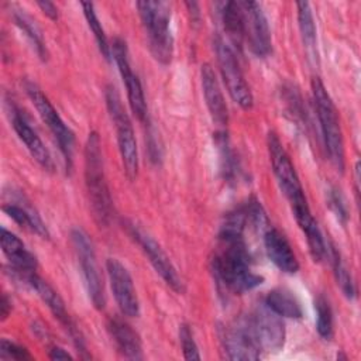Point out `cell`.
<instances>
[{
  "instance_id": "6da1fadb",
  "label": "cell",
  "mask_w": 361,
  "mask_h": 361,
  "mask_svg": "<svg viewBox=\"0 0 361 361\" xmlns=\"http://www.w3.org/2000/svg\"><path fill=\"white\" fill-rule=\"evenodd\" d=\"M221 247L212 259V271L220 285L231 293L243 295L264 282L251 269V257L244 238H220Z\"/></svg>"
},
{
  "instance_id": "7a4b0ae2",
  "label": "cell",
  "mask_w": 361,
  "mask_h": 361,
  "mask_svg": "<svg viewBox=\"0 0 361 361\" xmlns=\"http://www.w3.org/2000/svg\"><path fill=\"white\" fill-rule=\"evenodd\" d=\"M85 182L96 221L107 226L113 214V202L104 175L102 142L96 131L87 135L85 144Z\"/></svg>"
},
{
  "instance_id": "3957f363",
  "label": "cell",
  "mask_w": 361,
  "mask_h": 361,
  "mask_svg": "<svg viewBox=\"0 0 361 361\" xmlns=\"http://www.w3.org/2000/svg\"><path fill=\"white\" fill-rule=\"evenodd\" d=\"M312 96L329 159L337 171L343 172L345 166V155L340 120L336 106L319 78L312 79Z\"/></svg>"
},
{
  "instance_id": "277c9868",
  "label": "cell",
  "mask_w": 361,
  "mask_h": 361,
  "mask_svg": "<svg viewBox=\"0 0 361 361\" xmlns=\"http://www.w3.org/2000/svg\"><path fill=\"white\" fill-rule=\"evenodd\" d=\"M137 8L152 56L162 65L171 63L173 56V35L171 31L169 6L164 1H138Z\"/></svg>"
},
{
  "instance_id": "5b68a950",
  "label": "cell",
  "mask_w": 361,
  "mask_h": 361,
  "mask_svg": "<svg viewBox=\"0 0 361 361\" xmlns=\"http://www.w3.org/2000/svg\"><path fill=\"white\" fill-rule=\"evenodd\" d=\"M104 99H106L107 111L116 127L117 144H118V151L123 161L124 172L130 180H134L138 173V148H137V140H135L131 120L114 86L109 85L106 87Z\"/></svg>"
},
{
  "instance_id": "8992f818",
  "label": "cell",
  "mask_w": 361,
  "mask_h": 361,
  "mask_svg": "<svg viewBox=\"0 0 361 361\" xmlns=\"http://www.w3.org/2000/svg\"><path fill=\"white\" fill-rule=\"evenodd\" d=\"M25 90L35 106L39 117L47 124L49 131L52 133L54 138L58 142L59 151L63 157L65 165L68 169L72 168V159H73V149H75V134L73 131L65 124V121L61 118L49 99L42 93V90L32 82L25 83Z\"/></svg>"
},
{
  "instance_id": "52a82bcc",
  "label": "cell",
  "mask_w": 361,
  "mask_h": 361,
  "mask_svg": "<svg viewBox=\"0 0 361 361\" xmlns=\"http://www.w3.org/2000/svg\"><path fill=\"white\" fill-rule=\"evenodd\" d=\"M217 62L220 68V73L223 82L227 87V92L234 103H237L241 109L248 110L252 107V93L250 90L248 83L243 75L238 59L233 51V48L224 41L221 37H216L214 39Z\"/></svg>"
},
{
  "instance_id": "ba28073f",
  "label": "cell",
  "mask_w": 361,
  "mask_h": 361,
  "mask_svg": "<svg viewBox=\"0 0 361 361\" xmlns=\"http://www.w3.org/2000/svg\"><path fill=\"white\" fill-rule=\"evenodd\" d=\"M71 240L82 268V275H83L87 295L93 306L97 310H102L106 305V295H104V286L100 276L99 265L96 261L93 243L89 238V235L82 228H78V227L71 231Z\"/></svg>"
},
{
  "instance_id": "9c48e42d",
  "label": "cell",
  "mask_w": 361,
  "mask_h": 361,
  "mask_svg": "<svg viewBox=\"0 0 361 361\" xmlns=\"http://www.w3.org/2000/svg\"><path fill=\"white\" fill-rule=\"evenodd\" d=\"M267 145H268V152H269V159L272 165L274 175L276 178V182L289 200L290 206L303 203L306 202V196L302 188V183L299 180V176L295 171V166L283 148L279 137L274 133L269 131L267 137Z\"/></svg>"
},
{
  "instance_id": "30bf717a",
  "label": "cell",
  "mask_w": 361,
  "mask_h": 361,
  "mask_svg": "<svg viewBox=\"0 0 361 361\" xmlns=\"http://www.w3.org/2000/svg\"><path fill=\"white\" fill-rule=\"evenodd\" d=\"M126 227L128 234L141 247L144 254L148 257L151 265L154 267L157 274H159V276L164 279V282L168 286H171L176 293H183L185 285L182 278L176 272L173 264L171 262L169 257L165 254L162 247L154 240V237L134 221L126 223Z\"/></svg>"
},
{
  "instance_id": "8fae6325",
  "label": "cell",
  "mask_w": 361,
  "mask_h": 361,
  "mask_svg": "<svg viewBox=\"0 0 361 361\" xmlns=\"http://www.w3.org/2000/svg\"><path fill=\"white\" fill-rule=\"evenodd\" d=\"M245 319L261 351L271 353L282 348L285 341L283 322L265 303L257 306Z\"/></svg>"
},
{
  "instance_id": "7c38bea8",
  "label": "cell",
  "mask_w": 361,
  "mask_h": 361,
  "mask_svg": "<svg viewBox=\"0 0 361 361\" xmlns=\"http://www.w3.org/2000/svg\"><path fill=\"white\" fill-rule=\"evenodd\" d=\"M243 14L244 39L255 56L264 58L272 51L271 31L261 6L255 1H238Z\"/></svg>"
},
{
  "instance_id": "4fadbf2b",
  "label": "cell",
  "mask_w": 361,
  "mask_h": 361,
  "mask_svg": "<svg viewBox=\"0 0 361 361\" xmlns=\"http://www.w3.org/2000/svg\"><path fill=\"white\" fill-rule=\"evenodd\" d=\"M111 55L116 61V65L121 75V79L126 85L128 104L131 107V111L140 121H145L147 120V103H145L142 85H141L138 76L133 72V68L130 63L128 48H127V44L124 39L116 38L113 41Z\"/></svg>"
},
{
  "instance_id": "5bb4252c",
  "label": "cell",
  "mask_w": 361,
  "mask_h": 361,
  "mask_svg": "<svg viewBox=\"0 0 361 361\" xmlns=\"http://www.w3.org/2000/svg\"><path fill=\"white\" fill-rule=\"evenodd\" d=\"M21 275V278H24L25 283L39 296V299L48 306V309L51 310V313L59 320V323L69 331V334L72 336V340L75 341L76 347L82 351H85V345H83V338L80 336V333L78 331L73 320L71 319L65 302L62 300V298L59 296V293L47 282L44 281L41 276H38L35 272H27V274H18Z\"/></svg>"
},
{
  "instance_id": "9a60e30c",
  "label": "cell",
  "mask_w": 361,
  "mask_h": 361,
  "mask_svg": "<svg viewBox=\"0 0 361 361\" xmlns=\"http://www.w3.org/2000/svg\"><path fill=\"white\" fill-rule=\"evenodd\" d=\"M111 292L124 316L137 317L140 314V302L128 269L116 258L106 262Z\"/></svg>"
},
{
  "instance_id": "2e32d148",
  "label": "cell",
  "mask_w": 361,
  "mask_h": 361,
  "mask_svg": "<svg viewBox=\"0 0 361 361\" xmlns=\"http://www.w3.org/2000/svg\"><path fill=\"white\" fill-rule=\"evenodd\" d=\"M221 341L230 360H258L261 348L247 323L245 316L223 329Z\"/></svg>"
},
{
  "instance_id": "e0dca14e",
  "label": "cell",
  "mask_w": 361,
  "mask_h": 361,
  "mask_svg": "<svg viewBox=\"0 0 361 361\" xmlns=\"http://www.w3.org/2000/svg\"><path fill=\"white\" fill-rule=\"evenodd\" d=\"M10 120H11V126H13L16 134L23 141V144L25 145V148L28 149L31 157L44 169L52 171L54 161H52V157H51L48 148L45 147V144L42 142L39 135L32 130V127L28 124V121L24 118V116L21 114V111L17 107L10 109Z\"/></svg>"
},
{
  "instance_id": "ac0fdd59",
  "label": "cell",
  "mask_w": 361,
  "mask_h": 361,
  "mask_svg": "<svg viewBox=\"0 0 361 361\" xmlns=\"http://www.w3.org/2000/svg\"><path fill=\"white\" fill-rule=\"evenodd\" d=\"M264 247L268 258L282 272L295 274L299 271L298 258L286 237L281 231L268 227L264 234Z\"/></svg>"
},
{
  "instance_id": "d6986e66",
  "label": "cell",
  "mask_w": 361,
  "mask_h": 361,
  "mask_svg": "<svg viewBox=\"0 0 361 361\" xmlns=\"http://www.w3.org/2000/svg\"><path fill=\"white\" fill-rule=\"evenodd\" d=\"M292 212H293V216H295L300 230L306 235L309 252H310L313 261H316V262L323 261L329 255V250L324 243L323 234L319 228V224L310 212L307 202L292 206Z\"/></svg>"
},
{
  "instance_id": "ffe728a7",
  "label": "cell",
  "mask_w": 361,
  "mask_h": 361,
  "mask_svg": "<svg viewBox=\"0 0 361 361\" xmlns=\"http://www.w3.org/2000/svg\"><path fill=\"white\" fill-rule=\"evenodd\" d=\"M200 78H202V89H203L204 100H206L209 113L212 116V120L217 126L224 127L228 121V110H227V104H226L221 87L216 78V73L209 63L202 65Z\"/></svg>"
},
{
  "instance_id": "44dd1931",
  "label": "cell",
  "mask_w": 361,
  "mask_h": 361,
  "mask_svg": "<svg viewBox=\"0 0 361 361\" xmlns=\"http://www.w3.org/2000/svg\"><path fill=\"white\" fill-rule=\"evenodd\" d=\"M0 241L4 255L13 265V271L18 274H27L34 272L37 269L38 261L35 255L31 251H28L25 244L16 234L1 227Z\"/></svg>"
},
{
  "instance_id": "7402d4cb",
  "label": "cell",
  "mask_w": 361,
  "mask_h": 361,
  "mask_svg": "<svg viewBox=\"0 0 361 361\" xmlns=\"http://www.w3.org/2000/svg\"><path fill=\"white\" fill-rule=\"evenodd\" d=\"M107 330L116 343L118 351L130 360H142V344L137 331L120 317H113L107 322Z\"/></svg>"
},
{
  "instance_id": "603a6c76",
  "label": "cell",
  "mask_w": 361,
  "mask_h": 361,
  "mask_svg": "<svg viewBox=\"0 0 361 361\" xmlns=\"http://www.w3.org/2000/svg\"><path fill=\"white\" fill-rule=\"evenodd\" d=\"M265 305L281 317L302 319L303 309L298 298L288 289L278 288L268 292L265 298Z\"/></svg>"
},
{
  "instance_id": "cb8c5ba5",
  "label": "cell",
  "mask_w": 361,
  "mask_h": 361,
  "mask_svg": "<svg viewBox=\"0 0 361 361\" xmlns=\"http://www.w3.org/2000/svg\"><path fill=\"white\" fill-rule=\"evenodd\" d=\"M3 210L18 226L38 234L42 238L49 237V231H48L45 223L42 221L39 214L35 210H32L31 207L20 206V204H16V203H8V204L3 206Z\"/></svg>"
},
{
  "instance_id": "d4e9b609",
  "label": "cell",
  "mask_w": 361,
  "mask_h": 361,
  "mask_svg": "<svg viewBox=\"0 0 361 361\" xmlns=\"http://www.w3.org/2000/svg\"><path fill=\"white\" fill-rule=\"evenodd\" d=\"M220 14H221L224 31L230 42L241 48L244 41V27H243V14H241L240 3L238 1L224 3L220 10Z\"/></svg>"
},
{
  "instance_id": "484cf974",
  "label": "cell",
  "mask_w": 361,
  "mask_h": 361,
  "mask_svg": "<svg viewBox=\"0 0 361 361\" xmlns=\"http://www.w3.org/2000/svg\"><path fill=\"white\" fill-rule=\"evenodd\" d=\"M11 11V17L16 23V25L27 35V38L31 41V44L35 47V51L37 54L39 55L41 59H47L48 56V52H47V45H45V41H44V37H42V32L41 30L38 28V25L35 24V21L25 13V10L17 7V6H13L10 8Z\"/></svg>"
},
{
  "instance_id": "4316f807",
  "label": "cell",
  "mask_w": 361,
  "mask_h": 361,
  "mask_svg": "<svg viewBox=\"0 0 361 361\" xmlns=\"http://www.w3.org/2000/svg\"><path fill=\"white\" fill-rule=\"evenodd\" d=\"M298 8V21H299V30L302 34V39L305 44V48L310 58L317 59V51H316V24L313 18V13L310 8V4L307 1H299L296 3Z\"/></svg>"
},
{
  "instance_id": "83f0119b",
  "label": "cell",
  "mask_w": 361,
  "mask_h": 361,
  "mask_svg": "<svg viewBox=\"0 0 361 361\" xmlns=\"http://www.w3.org/2000/svg\"><path fill=\"white\" fill-rule=\"evenodd\" d=\"M330 258H331L333 274H334L337 285L340 286V289L344 293V296H347L348 299H353L355 296V293H357L354 281H353L351 274H350L348 268L345 267L340 252L334 247L330 248Z\"/></svg>"
},
{
  "instance_id": "f1b7e54d",
  "label": "cell",
  "mask_w": 361,
  "mask_h": 361,
  "mask_svg": "<svg viewBox=\"0 0 361 361\" xmlns=\"http://www.w3.org/2000/svg\"><path fill=\"white\" fill-rule=\"evenodd\" d=\"M82 8H83L85 18L87 21V25H89V28L92 30V32L94 35L99 51L102 52L104 59L109 61L110 56H111V45H109V41H107V37H106L104 30L102 27V23L99 21L97 14L94 11V6L92 3H82Z\"/></svg>"
},
{
  "instance_id": "f546056e",
  "label": "cell",
  "mask_w": 361,
  "mask_h": 361,
  "mask_svg": "<svg viewBox=\"0 0 361 361\" xmlns=\"http://www.w3.org/2000/svg\"><path fill=\"white\" fill-rule=\"evenodd\" d=\"M316 314H317V320H316V329L317 333L324 340H330L334 334V329H333V312L330 307L329 300L324 296H319L316 299Z\"/></svg>"
},
{
  "instance_id": "4dcf8cb0",
  "label": "cell",
  "mask_w": 361,
  "mask_h": 361,
  "mask_svg": "<svg viewBox=\"0 0 361 361\" xmlns=\"http://www.w3.org/2000/svg\"><path fill=\"white\" fill-rule=\"evenodd\" d=\"M179 341L182 345L183 357L186 360H200V353L197 348V344L193 338V333L188 324L179 326Z\"/></svg>"
},
{
  "instance_id": "1f68e13d",
  "label": "cell",
  "mask_w": 361,
  "mask_h": 361,
  "mask_svg": "<svg viewBox=\"0 0 361 361\" xmlns=\"http://www.w3.org/2000/svg\"><path fill=\"white\" fill-rule=\"evenodd\" d=\"M327 200H329V207L331 209V212L334 213L337 220L341 224H345L348 220V210H347L345 200H344L343 195L340 193V190L337 188H331L329 190Z\"/></svg>"
},
{
  "instance_id": "d6a6232c",
  "label": "cell",
  "mask_w": 361,
  "mask_h": 361,
  "mask_svg": "<svg viewBox=\"0 0 361 361\" xmlns=\"http://www.w3.org/2000/svg\"><path fill=\"white\" fill-rule=\"evenodd\" d=\"M0 353L1 358H11V360H32V355L28 353V350L14 341H10L7 338L1 340L0 344Z\"/></svg>"
},
{
  "instance_id": "836d02e7",
  "label": "cell",
  "mask_w": 361,
  "mask_h": 361,
  "mask_svg": "<svg viewBox=\"0 0 361 361\" xmlns=\"http://www.w3.org/2000/svg\"><path fill=\"white\" fill-rule=\"evenodd\" d=\"M37 6L42 10V13L49 17L51 20H58V8L54 3L51 1H37Z\"/></svg>"
},
{
  "instance_id": "e575fe53",
  "label": "cell",
  "mask_w": 361,
  "mask_h": 361,
  "mask_svg": "<svg viewBox=\"0 0 361 361\" xmlns=\"http://www.w3.org/2000/svg\"><path fill=\"white\" fill-rule=\"evenodd\" d=\"M49 358L51 360H72V355L62 347L55 345L49 350Z\"/></svg>"
},
{
  "instance_id": "d590c367",
  "label": "cell",
  "mask_w": 361,
  "mask_h": 361,
  "mask_svg": "<svg viewBox=\"0 0 361 361\" xmlns=\"http://www.w3.org/2000/svg\"><path fill=\"white\" fill-rule=\"evenodd\" d=\"M11 312V300L8 299V296L6 293H3L1 296V302H0V314H1V319L4 320L8 313Z\"/></svg>"
}]
</instances>
